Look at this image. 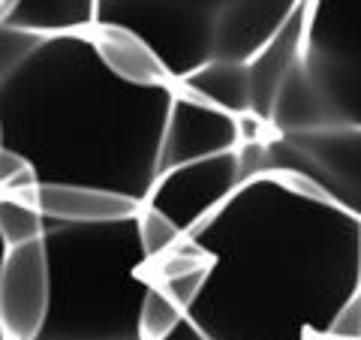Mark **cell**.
<instances>
[{"instance_id": "obj_6", "label": "cell", "mask_w": 361, "mask_h": 340, "mask_svg": "<svg viewBox=\"0 0 361 340\" xmlns=\"http://www.w3.org/2000/svg\"><path fill=\"white\" fill-rule=\"evenodd\" d=\"M241 181L286 172L307 181L337 211L361 220V127H319L268 133L238 145Z\"/></svg>"}, {"instance_id": "obj_23", "label": "cell", "mask_w": 361, "mask_h": 340, "mask_svg": "<svg viewBox=\"0 0 361 340\" xmlns=\"http://www.w3.org/2000/svg\"><path fill=\"white\" fill-rule=\"evenodd\" d=\"M313 340H334V337H313Z\"/></svg>"}, {"instance_id": "obj_21", "label": "cell", "mask_w": 361, "mask_h": 340, "mask_svg": "<svg viewBox=\"0 0 361 340\" xmlns=\"http://www.w3.org/2000/svg\"><path fill=\"white\" fill-rule=\"evenodd\" d=\"M163 340H211L205 332H202V328L199 325H193V322H190L187 320V316H184V320H180L175 328H172V332H169Z\"/></svg>"}, {"instance_id": "obj_10", "label": "cell", "mask_w": 361, "mask_h": 340, "mask_svg": "<svg viewBox=\"0 0 361 340\" xmlns=\"http://www.w3.org/2000/svg\"><path fill=\"white\" fill-rule=\"evenodd\" d=\"M304 30H307V0H298V6L286 16L271 40L247 61V85H250V111L268 123L280 85L286 82L289 70L295 66L304 49Z\"/></svg>"}, {"instance_id": "obj_15", "label": "cell", "mask_w": 361, "mask_h": 340, "mask_svg": "<svg viewBox=\"0 0 361 340\" xmlns=\"http://www.w3.org/2000/svg\"><path fill=\"white\" fill-rule=\"evenodd\" d=\"M45 217L39 214L33 196L0 193V241L6 247H18L42 238Z\"/></svg>"}, {"instance_id": "obj_5", "label": "cell", "mask_w": 361, "mask_h": 340, "mask_svg": "<svg viewBox=\"0 0 361 340\" xmlns=\"http://www.w3.org/2000/svg\"><path fill=\"white\" fill-rule=\"evenodd\" d=\"M361 127V0H307L304 49L280 85L271 133Z\"/></svg>"}, {"instance_id": "obj_2", "label": "cell", "mask_w": 361, "mask_h": 340, "mask_svg": "<svg viewBox=\"0 0 361 340\" xmlns=\"http://www.w3.org/2000/svg\"><path fill=\"white\" fill-rule=\"evenodd\" d=\"M175 90L118 78L87 33L37 40L0 75V148L25 157L37 184L103 187L142 205Z\"/></svg>"}, {"instance_id": "obj_16", "label": "cell", "mask_w": 361, "mask_h": 340, "mask_svg": "<svg viewBox=\"0 0 361 340\" xmlns=\"http://www.w3.org/2000/svg\"><path fill=\"white\" fill-rule=\"evenodd\" d=\"M180 320H184V308L169 296L160 283H154V286L145 292L142 308H139V337L142 340H163Z\"/></svg>"}, {"instance_id": "obj_19", "label": "cell", "mask_w": 361, "mask_h": 340, "mask_svg": "<svg viewBox=\"0 0 361 340\" xmlns=\"http://www.w3.org/2000/svg\"><path fill=\"white\" fill-rule=\"evenodd\" d=\"M334 340H361V289L349 298L341 310L334 313V320L329 325V334Z\"/></svg>"}, {"instance_id": "obj_17", "label": "cell", "mask_w": 361, "mask_h": 340, "mask_svg": "<svg viewBox=\"0 0 361 340\" xmlns=\"http://www.w3.org/2000/svg\"><path fill=\"white\" fill-rule=\"evenodd\" d=\"M135 232H139V241H142V250L148 259H157L169 253L175 244L184 241V235L178 232V226L163 217L160 211H154L148 205H142L135 211Z\"/></svg>"}, {"instance_id": "obj_4", "label": "cell", "mask_w": 361, "mask_h": 340, "mask_svg": "<svg viewBox=\"0 0 361 340\" xmlns=\"http://www.w3.org/2000/svg\"><path fill=\"white\" fill-rule=\"evenodd\" d=\"M298 0H97V28L135 33L178 85L211 61L247 63Z\"/></svg>"}, {"instance_id": "obj_14", "label": "cell", "mask_w": 361, "mask_h": 340, "mask_svg": "<svg viewBox=\"0 0 361 340\" xmlns=\"http://www.w3.org/2000/svg\"><path fill=\"white\" fill-rule=\"evenodd\" d=\"M178 90L202 99L226 115H244L250 111V85H247V63L238 61H211L196 73L178 82Z\"/></svg>"}, {"instance_id": "obj_9", "label": "cell", "mask_w": 361, "mask_h": 340, "mask_svg": "<svg viewBox=\"0 0 361 340\" xmlns=\"http://www.w3.org/2000/svg\"><path fill=\"white\" fill-rule=\"evenodd\" d=\"M235 148H238L235 115H226L184 90H175L160 145V172Z\"/></svg>"}, {"instance_id": "obj_20", "label": "cell", "mask_w": 361, "mask_h": 340, "mask_svg": "<svg viewBox=\"0 0 361 340\" xmlns=\"http://www.w3.org/2000/svg\"><path fill=\"white\" fill-rule=\"evenodd\" d=\"M211 268V265H208ZM208 268H193V271H187V274H178V277H172V280H166V283H160V286L172 296L180 308H184V313H187V308L196 301V296H199V289L205 286V277H208Z\"/></svg>"}, {"instance_id": "obj_1", "label": "cell", "mask_w": 361, "mask_h": 340, "mask_svg": "<svg viewBox=\"0 0 361 340\" xmlns=\"http://www.w3.org/2000/svg\"><path fill=\"white\" fill-rule=\"evenodd\" d=\"M184 238L211 256L184 313L211 340L325 337L361 289V220L286 172L244 181Z\"/></svg>"}, {"instance_id": "obj_13", "label": "cell", "mask_w": 361, "mask_h": 340, "mask_svg": "<svg viewBox=\"0 0 361 340\" xmlns=\"http://www.w3.org/2000/svg\"><path fill=\"white\" fill-rule=\"evenodd\" d=\"M87 37L94 42L99 61L123 82L139 85V87H160V85L178 87L172 82V75L166 73V66L160 63V58L135 33L123 28H94Z\"/></svg>"}, {"instance_id": "obj_7", "label": "cell", "mask_w": 361, "mask_h": 340, "mask_svg": "<svg viewBox=\"0 0 361 340\" xmlns=\"http://www.w3.org/2000/svg\"><path fill=\"white\" fill-rule=\"evenodd\" d=\"M244 184L238 172V148L193 160L157 175L148 199L142 205L169 217L180 235H190L205 223L235 190Z\"/></svg>"}, {"instance_id": "obj_11", "label": "cell", "mask_w": 361, "mask_h": 340, "mask_svg": "<svg viewBox=\"0 0 361 340\" xmlns=\"http://www.w3.org/2000/svg\"><path fill=\"white\" fill-rule=\"evenodd\" d=\"M33 202L42 217L63 223H111L127 220L142 205L123 193L82 184H37Z\"/></svg>"}, {"instance_id": "obj_22", "label": "cell", "mask_w": 361, "mask_h": 340, "mask_svg": "<svg viewBox=\"0 0 361 340\" xmlns=\"http://www.w3.org/2000/svg\"><path fill=\"white\" fill-rule=\"evenodd\" d=\"M4 253H6V244L0 241V259H4ZM0 340H4V337H0Z\"/></svg>"}, {"instance_id": "obj_8", "label": "cell", "mask_w": 361, "mask_h": 340, "mask_svg": "<svg viewBox=\"0 0 361 340\" xmlns=\"http://www.w3.org/2000/svg\"><path fill=\"white\" fill-rule=\"evenodd\" d=\"M49 310V262L39 241L6 247L0 259V337L33 340Z\"/></svg>"}, {"instance_id": "obj_3", "label": "cell", "mask_w": 361, "mask_h": 340, "mask_svg": "<svg viewBox=\"0 0 361 340\" xmlns=\"http://www.w3.org/2000/svg\"><path fill=\"white\" fill-rule=\"evenodd\" d=\"M49 310L33 340H142L139 308L154 286L135 214L111 223L42 226Z\"/></svg>"}, {"instance_id": "obj_12", "label": "cell", "mask_w": 361, "mask_h": 340, "mask_svg": "<svg viewBox=\"0 0 361 340\" xmlns=\"http://www.w3.org/2000/svg\"><path fill=\"white\" fill-rule=\"evenodd\" d=\"M0 28L30 37H70L97 28V0H6L0 6Z\"/></svg>"}, {"instance_id": "obj_18", "label": "cell", "mask_w": 361, "mask_h": 340, "mask_svg": "<svg viewBox=\"0 0 361 340\" xmlns=\"http://www.w3.org/2000/svg\"><path fill=\"white\" fill-rule=\"evenodd\" d=\"M37 175L33 166L21 154L0 148V193H16V196H33Z\"/></svg>"}, {"instance_id": "obj_24", "label": "cell", "mask_w": 361, "mask_h": 340, "mask_svg": "<svg viewBox=\"0 0 361 340\" xmlns=\"http://www.w3.org/2000/svg\"><path fill=\"white\" fill-rule=\"evenodd\" d=\"M4 4H6V0H0V6H4Z\"/></svg>"}]
</instances>
